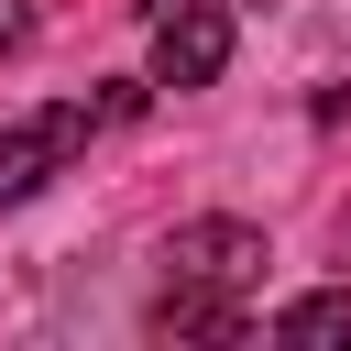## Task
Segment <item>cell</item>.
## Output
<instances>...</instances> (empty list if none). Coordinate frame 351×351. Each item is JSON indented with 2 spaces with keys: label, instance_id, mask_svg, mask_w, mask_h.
<instances>
[{
  "label": "cell",
  "instance_id": "1",
  "mask_svg": "<svg viewBox=\"0 0 351 351\" xmlns=\"http://www.w3.org/2000/svg\"><path fill=\"white\" fill-rule=\"evenodd\" d=\"M88 132H99V110L88 99H55V110H22L11 132H0V208H22V197H44L77 154H88Z\"/></svg>",
  "mask_w": 351,
  "mask_h": 351
},
{
  "label": "cell",
  "instance_id": "2",
  "mask_svg": "<svg viewBox=\"0 0 351 351\" xmlns=\"http://www.w3.org/2000/svg\"><path fill=\"white\" fill-rule=\"evenodd\" d=\"M230 66V0H165L154 11V88H219Z\"/></svg>",
  "mask_w": 351,
  "mask_h": 351
},
{
  "label": "cell",
  "instance_id": "3",
  "mask_svg": "<svg viewBox=\"0 0 351 351\" xmlns=\"http://www.w3.org/2000/svg\"><path fill=\"white\" fill-rule=\"evenodd\" d=\"M263 263H274V252H263L252 219H176V230H165V285H219V296H241Z\"/></svg>",
  "mask_w": 351,
  "mask_h": 351
},
{
  "label": "cell",
  "instance_id": "4",
  "mask_svg": "<svg viewBox=\"0 0 351 351\" xmlns=\"http://www.w3.org/2000/svg\"><path fill=\"white\" fill-rule=\"evenodd\" d=\"M154 329H165V340H241L252 318H241V296H219V285H165V296H154Z\"/></svg>",
  "mask_w": 351,
  "mask_h": 351
},
{
  "label": "cell",
  "instance_id": "5",
  "mask_svg": "<svg viewBox=\"0 0 351 351\" xmlns=\"http://www.w3.org/2000/svg\"><path fill=\"white\" fill-rule=\"evenodd\" d=\"M263 340H285V351H340V340H351V285H318V296L274 307Z\"/></svg>",
  "mask_w": 351,
  "mask_h": 351
},
{
  "label": "cell",
  "instance_id": "6",
  "mask_svg": "<svg viewBox=\"0 0 351 351\" xmlns=\"http://www.w3.org/2000/svg\"><path fill=\"white\" fill-rule=\"evenodd\" d=\"M33 44V0H0V55H22Z\"/></svg>",
  "mask_w": 351,
  "mask_h": 351
}]
</instances>
